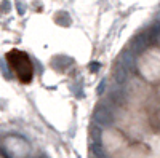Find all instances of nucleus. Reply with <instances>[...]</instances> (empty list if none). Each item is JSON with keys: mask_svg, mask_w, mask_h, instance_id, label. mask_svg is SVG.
<instances>
[{"mask_svg": "<svg viewBox=\"0 0 160 158\" xmlns=\"http://www.w3.org/2000/svg\"><path fill=\"white\" fill-rule=\"evenodd\" d=\"M7 62L10 65L11 72L16 75V78L22 83L28 85L34 78V65L29 56L21 50H10L7 53Z\"/></svg>", "mask_w": 160, "mask_h": 158, "instance_id": "f257e3e1", "label": "nucleus"}]
</instances>
